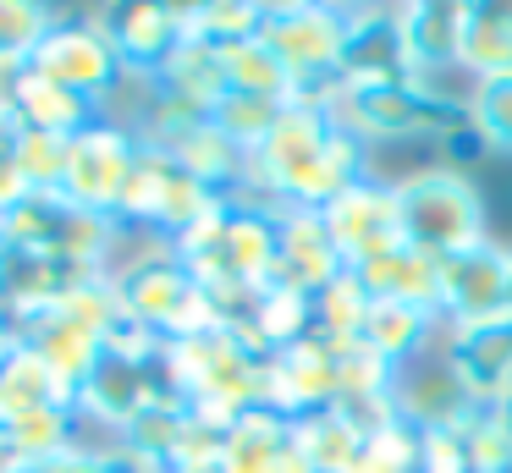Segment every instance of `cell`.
<instances>
[{
    "label": "cell",
    "instance_id": "obj_1",
    "mask_svg": "<svg viewBox=\"0 0 512 473\" xmlns=\"http://www.w3.org/2000/svg\"><path fill=\"white\" fill-rule=\"evenodd\" d=\"M375 154L364 138L342 127L325 105H303L292 99L270 138L248 154V187L243 193L265 198L276 209H325L336 193L364 182L375 171Z\"/></svg>",
    "mask_w": 512,
    "mask_h": 473
},
{
    "label": "cell",
    "instance_id": "obj_2",
    "mask_svg": "<svg viewBox=\"0 0 512 473\" xmlns=\"http://www.w3.org/2000/svg\"><path fill=\"white\" fill-rule=\"evenodd\" d=\"M105 275H111V292H116V303H122V314L138 319V325H149L160 341H182V336H193V330L221 325L215 297L182 270L177 248H171L166 237L122 226Z\"/></svg>",
    "mask_w": 512,
    "mask_h": 473
},
{
    "label": "cell",
    "instance_id": "obj_3",
    "mask_svg": "<svg viewBox=\"0 0 512 473\" xmlns=\"http://www.w3.org/2000/svg\"><path fill=\"white\" fill-rule=\"evenodd\" d=\"M265 358L270 352L243 325H226V319L182 341H166L171 391L215 424H232L237 413L265 402Z\"/></svg>",
    "mask_w": 512,
    "mask_h": 473
},
{
    "label": "cell",
    "instance_id": "obj_4",
    "mask_svg": "<svg viewBox=\"0 0 512 473\" xmlns=\"http://www.w3.org/2000/svg\"><path fill=\"white\" fill-rule=\"evenodd\" d=\"M331 116L353 138L375 143H413L430 138L441 143L468 121V94H452L446 83L430 77H397V83H336Z\"/></svg>",
    "mask_w": 512,
    "mask_h": 473
},
{
    "label": "cell",
    "instance_id": "obj_5",
    "mask_svg": "<svg viewBox=\"0 0 512 473\" xmlns=\"http://www.w3.org/2000/svg\"><path fill=\"white\" fill-rule=\"evenodd\" d=\"M397 215L402 242H413L430 259H452L490 237V215L474 176L452 171V165H419V171L397 176Z\"/></svg>",
    "mask_w": 512,
    "mask_h": 473
},
{
    "label": "cell",
    "instance_id": "obj_6",
    "mask_svg": "<svg viewBox=\"0 0 512 473\" xmlns=\"http://www.w3.org/2000/svg\"><path fill=\"white\" fill-rule=\"evenodd\" d=\"M259 39L298 77L303 105L331 110L336 83H342L336 66H342V44H347V6H265Z\"/></svg>",
    "mask_w": 512,
    "mask_h": 473
},
{
    "label": "cell",
    "instance_id": "obj_7",
    "mask_svg": "<svg viewBox=\"0 0 512 473\" xmlns=\"http://www.w3.org/2000/svg\"><path fill=\"white\" fill-rule=\"evenodd\" d=\"M28 61H34V72L45 77V83L100 105L105 116L116 110V94L127 88V66H122V55H116L111 33H105L100 11H94V17H61L56 11L50 33L39 39V50L28 55Z\"/></svg>",
    "mask_w": 512,
    "mask_h": 473
},
{
    "label": "cell",
    "instance_id": "obj_8",
    "mask_svg": "<svg viewBox=\"0 0 512 473\" xmlns=\"http://www.w3.org/2000/svg\"><path fill=\"white\" fill-rule=\"evenodd\" d=\"M215 204H221V198L193 182L177 165V154L144 143V149H138V165H133V182H127L122 204H116V226H133V231H149V237L177 242L182 231L199 226Z\"/></svg>",
    "mask_w": 512,
    "mask_h": 473
},
{
    "label": "cell",
    "instance_id": "obj_9",
    "mask_svg": "<svg viewBox=\"0 0 512 473\" xmlns=\"http://www.w3.org/2000/svg\"><path fill=\"white\" fill-rule=\"evenodd\" d=\"M138 132L116 116H100L94 127H83L78 138L67 143V176H61V198L89 215H111L122 204L127 182H133V165H138Z\"/></svg>",
    "mask_w": 512,
    "mask_h": 473
},
{
    "label": "cell",
    "instance_id": "obj_10",
    "mask_svg": "<svg viewBox=\"0 0 512 473\" xmlns=\"http://www.w3.org/2000/svg\"><path fill=\"white\" fill-rule=\"evenodd\" d=\"M342 396V358H336V341L325 336H303L292 347L270 352L265 358V402L270 413L281 418H309V413H325L336 407Z\"/></svg>",
    "mask_w": 512,
    "mask_h": 473
},
{
    "label": "cell",
    "instance_id": "obj_11",
    "mask_svg": "<svg viewBox=\"0 0 512 473\" xmlns=\"http://www.w3.org/2000/svg\"><path fill=\"white\" fill-rule=\"evenodd\" d=\"M325 226H331L336 248H342L347 270L364 259H375V253L397 248L402 242V215H397V182H386V176L369 171L364 182H353L347 193H336L331 204L320 209Z\"/></svg>",
    "mask_w": 512,
    "mask_h": 473
},
{
    "label": "cell",
    "instance_id": "obj_12",
    "mask_svg": "<svg viewBox=\"0 0 512 473\" xmlns=\"http://www.w3.org/2000/svg\"><path fill=\"white\" fill-rule=\"evenodd\" d=\"M507 275H512V248L496 237L441 259V319L446 325H474L507 308Z\"/></svg>",
    "mask_w": 512,
    "mask_h": 473
},
{
    "label": "cell",
    "instance_id": "obj_13",
    "mask_svg": "<svg viewBox=\"0 0 512 473\" xmlns=\"http://www.w3.org/2000/svg\"><path fill=\"white\" fill-rule=\"evenodd\" d=\"M441 352L474 402H501L512 391V308L474 325H446Z\"/></svg>",
    "mask_w": 512,
    "mask_h": 473
},
{
    "label": "cell",
    "instance_id": "obj_14",
    "mask_svg": "<svg viewBox=\"0 0 512 473\" xmlns=\"http://www.w3.org/2000/svg\"><path fill=\"white\" fill-rule=\"evenodd\" d=\"M100 22L133 83H155L188 39V6H111L100 11Z\"/></svg>",
    "mask_w": 512,
    "mask_h": 473
},
{
    "label": "cell",
    "instance_id": "obj_15",
    "mask_svg": "<svg viewBox=\"0 0 512 473\" xmlns=\"http://www.w3.org/2000/svg\"><path fill=\"white\" fill-rule=\"evenodd\" d=\"M155 363L100 352V363H94L89 380H83L78 396H72L83 429H89V435H116L122 424H133V413H144V407L155 402Z\"/></svg>",
    "mask_w": 512,
    "mask_h": 473
},
{
    "label": "cell",
    "instance_id": "obj_16",
    "mask_svg": "<svg viewBox=\"0 0 512 473\" xmlns=\"http://www.w3.org/2000/svg\"><path fill=\"white\" fill-rule=\"evenodd\" d=\"M221 473H314V462L303 457L292 418L270 413V407H248L226 424L221 435Z\"/></svg>",
    "mask_w": 512,
    "mask_h": 473
},
{
    "label": "cell",
    "instance_id": "obj_17",
    "mask_svg": "<svg viewBox=\"0 0 512 473\" xmlns=\"http://www.w3.org/2000/svg\"><path fill=\"white\" fill-rule=\"evenodd\" d=\"M336 77L342 83H397V77H413L397 6H347V44H342Z\"/></svg>",
    "mask_w": 512,
    "mask_h": 473
},
{
    "label": "cell",
    "instance_id": "obj_18",
    "mask_svg": "<svg viewBox=\"0 0 512 473\" xmlns=\"http://www.w3.org/2000/svg\"><path fill=\"white\" fill-rule=\"evenodd\" d=\"M397 413L408 418L419 435L430 429H457L468 413H474V396L463 391V380L452 374L446 352H424V358L402 363V380H397Z\"/></svg>",
    "mask_w": 512,
    "mask_h": 473
},
{
    "label": "cell",
    "instance_id": "obj_19",
    "mask_svg": "<svg viewBox=\"0 0 512 473\" xmlns=\"http://www.w3.org/2000/svg\"><path fill=\"white\" fill-rule=\"evenodd\" d=\"M347 270L342 248H336L331 226H325L320 209H281V264H276V281H292L303 292H320L331 286L336 275Z\"/></svg>",
    "mask_w": 512,
    "mask_h": 473
},
{
    "label": "cell",
    "instance_id": "obj_20",
    "mask_svg": "<svg viewBox=\"0 0 512 473\" xmlns=\"http://www.w3.org/2000/svg\"><path fill=\"white\" fill-rule=\"evenodd\" d=\"M353 275L364 281V292L375 303H413V308H435L441 314V259L419 253L413 242H397V248L353 264Z\"/></svg>",
    "mask_w": 512,
    "mask_h": 473
},
{
    "label": "cell",
    "instance_id": "obj_21",
    "mask_svg": "<svg viewBox=\"0 0 512 473\" xmlns=\"http://www.w3.org/2000/svg\"><path fill=\"white\" fill-rule=\"evenodd\" d=\"M463 11L468 6H446V0H435V6H397L413 77L441 83L446 72H457V50H463Z\"/></svg>",
    "mask_w": 512,
    "mask_h": 473
},
{
    "label": "cell",
    "instance_id": "obj_22",
    "mask_svg": "<svg viewBox=\"0 0 512 473\" xmlns=\"http://www.w3.org/2000/svg\"><path fill=\"white\" fill-rule=\"evenodd\" d=\"M441 336H446V319L435 308H413V303H375L364 330H358V341L369 352H380L386 363H397V369L424 358V352H435Z\"/></svg>",
    "mask_w": 512,
    "mask_h": 473
},
{
    "label": "cell",
    "instance_id": "obj_23",
    "mask_svg": "<svg viewBox=\"0 0 512 473\" xmlns=\"http://www.w3.org/2000/svg\"><path fill=\"white\" fill-rule=\"evenodd\" d=\"M232 325H243L265 352H281V347H292V341L314 336V297L292 281H270L248 297Z\"/></svg>",
    "mask_w": 512,
    "mask_h": 473
},
{
    "label": "cell",
    "instance_id": "obj_24",
    "mask_svg": "<svg viewBox=\"0 0 512 473\" xmlns=\"http://www.w3.org/2000/svg\"><path fill=\"white\" fill-rule=\"evenodd\" d=\"M166 154H177V165L193 176L199 187H210L215 198H237L248 187V149H237L215 121L193 127L182 143H171Z\"/></svg>",
    "mask_w": 512,
    "mask_h": 473
},
{
    "label": "cell",
    "instance_id": "obj_25",
    "mask_svg": "<svg viewBox=\"0 0 512 473\" xmlns=\"http://www.w3.org/2000/svg\"><path fill=\"white\" fill-rule=\"evenodd\" d=\"M386 418V413H380ZM380 418H369V413H353V407H325V413H309V418H298V446H303V457L314 462V473H347V462L358 457V446H364V435L380 424Z\"/></svg>",
    "mask_w": 512,
    "mask_h": 473
},
{
    "label": "cell",
    "instance_id": "obj_26",
    "mask_svg": "<svg viewBox=\"0 0 512 473\" xmlns=\"http://www.w3.org/2000/svg\"><path fill=\"white\" fill-rule=\"evenodd\" d=\"M457 72H468V83L512 72V0H507V6L485 0V6H468L463 11V50H457Z\"/></svg>",
    "mask_w": 512,
    "mask_h": 473
},
{
    "label": "cell",
    "instance_id": "obj_27",
    "mask_svg": "<svg viewBox=\"0 0 512 473\" xmlns=\"http://www.w3.org/2000/svg\"><path fill=\"white\" fill-rule=\"evenodd\" d=\"M105 110L100 105H89V99H78V94H67V88H56V83H45V77H28V88H23V99H17V110H12V127H28V132H56V138H78L83 127H94Z\"/></svg>",
    "mask_w": 512,
    "mask_h": 473
},
{
    "label": "cell",
    "instance_id": "obj_28",
    "mask_svg": "<svg viewBox=\"0 0 512 473\" xmlns=\"http://www.w3.org/2000/svg\"><path fill=\"white\" fill-rule=\"evenodd\" d=\"M221 61H226V88L232 94H259V99H276V105L298 99V77L287 72V61L265 39L232 44V50H221Z\"/></svg>",
    "mask_w": 512,
    "mask_h": 473
},
{
    "label": "cell",
    "instance_id": "obj_29",
    "mask_svg": "<svg viewBox=\"0 0 512 473\" xmlns=\"http://www.w3.org/2000/svg\"><path fill=\"white\" fill-rule=\"evenodd\" d=\"M166 94H182V99H193V105H204V110H215V99L226 94V61H221V50L215 44H204V39H182V50L166 61V72L155 77Z\"/></svg>",
    "mask_w": 512,
    "mask_h": 473
},
{
    "label": "cell",
    "instance_id": "obj_30",
    "mask_svg": "<svg viewBox=\"0 0 512 473\" xmlns=\"http://www.w3.org/2000/svg\"><path fill=\"white\" fill-rule=\"evenodd\" d=\"M419 446H424V435L391 407V413L364 435V446L347 462V473H419Z\"/></svg>",
    "mask_w": 512,
    "mask_h": 473
},
{
    "label": "cell",
    "instance_id": "obj_31",
    "mask_svg": "<svg viewBox=\"0 0 512 473\" xmlns=\"http://www.w3.org/2000/svg\"><path fill=\"white\" fill-rule=\"evenodd\" d=\"M369 308H375V297L364 292V281H358L353 270H342L331 286L314 292V336L336 341V347H342V341H358Z\"/></svg>",
    "mask_w": 512,
    "mask_h": 473
},
{
    "label": "cell",
    "instance_id": "obj_32",
    "mask_svg": "<svg viewBox=\"0 0 512 473\" xmlns=\"http://www.w3.org/2000/svg\"><path fill=\"white\" fill-rule=\"evenodd\" d=\"M50 402H72V391L28 347H17L12 363H6V374H0V418L34 413V407H50Z\"/></svg>",
    "mask_w": 512,
    "mask_h": 473
},
{
    "label": "cell",
    "instance_id": "obj_33",
    "mask_svg": "<svg viewBox=\"0 0 512 473\" xmlns=\"http://www.w3.org/2000/svg\"><path fill=\"white\" fill-rule=\"evenodd\" d=\"M468 127L479 132L485 154H507L512 160V72L468 83Z\"/></svg>",
    "mask_w": 512,
    "mask_h": 473
},
{
    "label": "cell",
    "instance_id": "obj_34",
    "mask_svg": "<svg viewBox=\"0 0 512 473\" xmlns=\"http://www.w3.org/2000/svg\"><path fill=\"white\" fill-rule=\"evenodd\" d=\"M281 110H287V105H276V99H259V94H232V88H226V94L215 99L210 121H215V127H221L226 138L237 143V149H248V154H254L259 143L270 138V127L281 121Z\"/></svg>",
    "mask_w": 512,
    "mask_h": 473
},
{
    "label": "cell",
    "instance_id": "obj_35",
    "mask_svg": "<svg viewBox=\"0 0 512 473\" xmlns=\"http://www.w3.org/2000/svg\"><path fill=\"white\" fill-rule=\"evenodd\" d=\"M67 143L56 132H28L12 127V154H17V171L34 193H61V176H67Z\"/></svg>",
    "mask_w": 512,
    "mask_h": 473
},
{
    "label": "cell",
    "instance_id": "obj_36",
    "mask_svg": "<svg viewBox=\"0 0 512 473\" xmlns=\"http://www.w3.org/2000/svg\"><path fill=\"white\" fill-rule=\"evenodd\" d=\"M265 28V6H237V0H221V6H188V33L215 50H232L243 39H259Z\"/></svg>",
    "mask_w": 512,
    "mask_h": 473
},
{
    "label": "cell",
    "instance_id": "obj_37",
    "mask_svg": "<svg viewBox=\"0 0 512 473\" xmlns=\"http://www.w3.org/2000/svg\"><path fill=\"white\" fill-rule=\"evenodd\" d=\"M457 440H463L474 473H512V440H507V429H501L490 402H474V413L457 424Z\"/></svg>",
    "mask_w": 512,
    "mask_h": 473
},
{
    "label": "cell",
    "instance_id": "obj_38",
    "mask_svg": "<svg viewBox=\"0 0 512 473\" xmlns=\"http://www.w3.org/2000/svg\"><path fill=\"white\" fill-rule=\"evenodd\" d=\"M56 11L50 6H28V0H0V55H34L39 39L50 33Z\"/></svg>",
    "mask_w": 512,
    "mask_h": 473
},
{
    "label": "cell",
    "instance_id": "obj_39",
    "mask_svg": "<svg viewBox=\"0 0 512 473\" xmlns=\"http://www.w3.org/2000/svg\"><path fill=\"white\" fill-rule=\"evenodd\" d=\"M419 473H474V462H468L457 429H430V435H424V446H419Z\"/></svg>",
    "mask_w": 512,
    "mask_h": 473
},
{
    "label": "cell",
    "instance_id": "obj_40",
    "mask_svg": "<svg viewBox=\"0 0 512 473\" xmlns=\"http://www.w3.org/2000/svg\"><path fill=\"white\" fill-rule=\"evenodd\" d=\"M34 193V187L23 182V171H17V154H12V121L0 127V215L6 209H17L23 198Z\"/></svg>",
    "mask_w": 512,
    "mask_h": 473
},
{
    "label": "cell",
    "instance_id": "obj_41",
    "mask_svg": "<svg viewBox=\"0 0 512 473\" xmlns=\"http://www.w3.org/2000/svg\"><path fill=\"white\" fill-rule=\"evenodd\" d=\"M28 77H34V61H23V55H0V116L12 121L17 99H23Z\"/></svg>",
    "mask_w": 512,
    "mask_h": 473
},
{
    "label": "cell",
    "instance_id": "obj_42",
    "mask_svg": "<svg viewBox=\"0 0 512 473\" xmlns=\"http://www.w3.org/2000/svg\"><path fill=\"white\" fill-rule=\"evenodd\" d=\"M490 407H496V418H501V429H507V440H512V391H507V396H501V402H490Z\"/></svg>",
    "mask_w": 512,
    "mask_h": 473
},
{
    "label": "cell",
    "instance_id": "obj_43",
    "mask_svg": "<svg viewBox=\"0 0 512 473\" xmlns=\"http://www.w3.org/2000/svg\"><path fill=\"white\" fill-rule=\"evenodd\" d=\"M0 275H6V237H0Z\"/></svg>",
    "mask_w": 512,
    "mask_h": 473
},
{
    "label": "cell",
    "instance_id": "obj_44",
    "mask_svg": "<svg viewBox=\"0 0 512 473\" xmlns=\"http://www.w3.org/2000/svg\"><path fill=\"white\" fill-rule=\"evenodd\" d=\"M507 308H512V275H507Z\"/></svg>",
    "mask_w": 512,
    "mask_h": 473
},
{
    "label": "cell",
    "instance_id": "obj_45",
    "mask_svg": "<svg viewBox=\"0 0 512 473\" xmlns=\"http://www.w3.org/2000/svg\"><path fill=\"white\" fill-rule=\"evenodd\" d=\"M0 127H6V116H0Z\"/></svg>",
    "mask_w": 512,
    "mask_h": 473
}]
</instances>
